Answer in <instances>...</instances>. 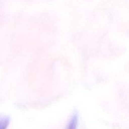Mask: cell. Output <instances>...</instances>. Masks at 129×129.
Segmentation results:
<instances>
[{"instance_id":"cell-1","label":"cell","mask_w":129,"mask_h":129,"mask_svg":"<svg viewBox=\"0 0 129 129\" xmlns=\"http://www.w3.org/2000/svg\"><path fill=\"white\" fill-rule=\"evenodd\" d=\"M78 113L77 111L74 112L71 117L70 120L67 125L66 129H77L78 123Z\"/></svg>"},{"instance_id":"cell-2","label":"cell","mask_w":129,"mask_h":129,"mask_svg":"<svg viewBox=\"0 0 129 129\" xmlns=\"http://www.w3.org/2000/svg\"><path fill=\"white\" fill-rule=\"evenodd\" d=\"M10 123V117L0 115V129H7Z\"/></svg>"}]
</instances>
